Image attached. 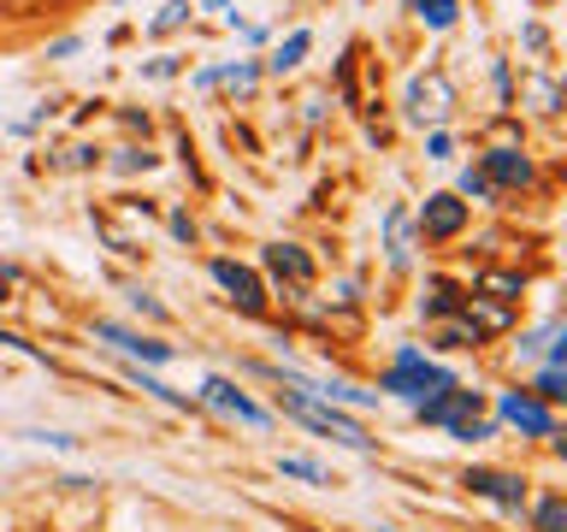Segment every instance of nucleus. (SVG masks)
<instances>
[{"mask_svg":"<svg viewBox=\"0 0 567 532\" xmlns=\"http://www.w3.org/2000/svg\"><path fill=\"white\" fill-rule=\"evenodd\" d=\"M461 107V95H455V83L443 65H426V72L408 77V90H402V113H408V125H420V131H443V118H455Z\"/></svg>","mask_w":567,"mask_h":532,"instance_id":"obj_1","label":"nucleus"},{"mask_svg":"<svg viewBox=\"0 0 567 532\" xmlns=\"http://www.w3.org/2000/svg\"><path fill=\"white\" fill-rule=\"evenodd\" d=\"M461 379L450 367H438V362H426L420 350H397V367L378 379V390H390V397H402V403H432V397H443V390H455Z\"/></svg>","mask_w":567,"mask_h":532,"instance_id":"obj_2","label":"nucleus"},{"mask_svg":"<svg viewBox=\"0 0 567 532\" xmlns=\"http://www.w3.org/2000/svg\"><path fill=\"white\" fill-rule=\"evenodd\" d=\"M284 415H296L302 426H314V432L325 438H337V444H349V450H372V438H367V426H360L355 415H343L337 403H319V397H302V390H290L284 385Z\"/></svg>","mask_w":567,"mask_h":532,"instance_id":"obj_3","label":"nucleus"},{"mask_svg":"<svg viewBox=\"0 0 567 532\" xmlns=\"http://www.w3.org/2000/svg\"><path fill=\"white\" fill-rule=\"evenodd\" d=\"M468 201H461L455 190H438V196H426V208H420V237L426 243H450V237L468 231Z\"/></svg>","mask_w":567,"mask_h":532,"instance_id":"obj_4","label":"nucleus"},{"mask_svg":"<svg viewBox=\"0 0 567 532\" xmlns=\"http://www.w3.org/2000/svg\"><path fill=\"white\" fill-rule=\"evenodd\" d=\"M201 403H208V408H219V415H231V420H243V426H254V432H266V426H272V415H266V408L254 403L249 390H237L231 379H219V373H213L208 385H201Z\"/></svg>","mask_w":567,"mask_h":532,"instance_id":"obj_5","label":"nucleus"},{"mask_svg":"<svg viewBox=\"0 0 567 532\" xmlns=\"http://www.w3.org/2000/svg\"><path fill=\"white\" fill-rule=\"evenodd\" d=\"M479 171H485L491 190H526V184L538 178L532 160H526V148H508V143H496V148L479 154Z\"/></svg>","mask_w":567,"mask_h":532,"instance_id":"obj_6","label":"nucleus"},{"mask_svg":"<svg viewBox=\"0 0 567 532\" xmlns=\"http://www.w3.org/2000/svg\"><path fill=\"white\" fill-rule=\"evenodd\" d=\"M95 337H101V343H113L118 355H130V362H154V367L178 355L171 343H160V337H143V332H130V325H118V320H95Z\"/></svg>","mask_w":567,"mask_h":532,"instance_id":"obj_7","label":"nucleus"},{"mask_svg":"<svg viewBox=\"0 0 567 532\" xmlns=\"http://www.w3.org/2000/svg\"><path fill=\"white\" fill-rule=\"evenodd\" d=\"M208 272H213V284L225 290V296H231L237 307H243V314H261V307H266V284H261V272H254V267H237V261H213Z\"/></svg>","mask_w":567,"mask_h":532,"instance_id":"obj_8","label":"nucleus"},{"mask_svg":"<svg viewBox=\"0 0 567 532\" xmlns=\"http://www.w3.org/2000/svg\"><path fill=\"white\" fill-rule=\"evenodd\" d=\"M473 497H491L496 509H508V514H521L526 509V479L521 473H496V468H468V479H461Z\"/></svg>","mask_w":567,"mask_h":532,"instance_id":"obj_9","label":"nucleus"},{"mask_svg":"<svg viewBox=\"0 0 567 532\" xmlns=\"http://www.w3.org/2000/svg\"><path fill=\"white\" fill-rule=\"evenodd\" d=\"M496 415H503L508 426H521V432H532V438H549V432H556V415H549V408L532 397V390H503V397H496Z\"/></svg>","mask_w":567,"mask_h":532,"instance_id":"obj_10","label":"nucleus"},{"mask_svg":"<svg viewBox=\"0 0 567 532\" xmlns=\"http://www.w3.org/2000/svg\"><path fill=\"white\" fill-rule=\"evenodd\" d=\"M261 261H266L272 279L290 284V290H307V284H314V261H307L296 243H266V249H261Z\"/></svg>","mask_w":567,"mask_h":532,"instance_id":"obj_11","label":"nucleus"},{"mask_svg":"<svg viewBox=\"0 0 567 532\" xmlns=\"http://www.w3.org/2000/svg\"><path fill=\"white\" fill-rule=\"evenodd\" d=\"M468 302H473V290H461L455 279H432V296L420 302V314L426 320H461V314H468Z\"/></svg>","mask_w":567,"mask_h":532,"instance_id":"obj_12","label":"nucleus"},{"mask_svg":"<svg viewBox=\"0 0 567 532\" xmlns=\"http://www.w3.org/2000/svg\"><path fill=\"white\" fill-rule=\"evenodd\" d=\"M521 101L532 113H544V118H556L561 107H567V90L556 77H544V72H532V77H521Z\"/></svg>","mask_w":567,"mask_h":532,"instance_id":"obj_13","label":"nucleus"},{"mask_svg":"<svg viewBox=\"0 0 567 532\" xmlns=\"http://www.w3.org/2000/svg\"><path fill=\"white\" fill-rule=\"evenodd\" d=\"M385 249H390V267H408V261H414V231H408V208H385Z\"/></svg>","mask_w":567,"mask_h":532,"instance_id":"obj_14","label":"nucleus"},{"mask_svg":"<svg viewBox=\"0 0 567 532\" xmlns=\"http://www.w3.org/2000/svg\"><path fill=\"white\" fill-rule=\"evenodd\" d=\"M307 54H314V30H290V36L272 48V60H266V65H272V72H296Z\"/></svg>","mask_w":567,"mask_h":532,"instance_id":"obj_15","label":"nucleus"},{"mask_svg":"<svg viewBox=\"0 0 567 532\" xmlns=\"http://www.w3.org/2000/svg\"><path fill=\"white\" fill-rule=\"evenodd\" d=\"M414 19H420L426 30H438V36H443V30H455V19H461V0H420Z\"/></svg>","mask_w":567,"mask_h":532,"instance_id":"obj_16","label":"nucleus"},{"mask_svg":"<svg viewBox=\"0 0 567 532\" xmlns=\"http://www.w3.org/2000/svg\"><path fill=\"white\" fill-rule=\"evenodd\" d=\"M438 343H443V350H479V343H485V332H479V325L461 314V320H443Z\"/></svg>","mask_w":567,"mask_h":532,"instance_id":"obj_17","label":"nucleus"},{"mask_svg":"<svg viewBox=\"0 0 567 532\" xmlns=\"http://www.w3.org/2000/svg\"><path fill=\"white\" fill-rule=\"evenodd\" d=\"M130 379L143 385V390H148L154 403H166V408H183V415H189V408H196V397H183V390H171V385H160V379H154V373H143V367H130Z\"/></svg>","mask_w":567,"mask_h":532,"instance_id":"obj_18","label":"nucleus"},{"mask_svg":"<svg viewBox=\"0 0 567 532\" xmlns=\"http://www.w3.org/2000/svg\"><path fill=\"white\" fill-rule=\"evenodd\" d=\"M279 473L284 479H307V486H337V479L325 473L319 461H307V456H279Z\"/></svg>","mask_w":567,"mask_h":532,"instance_id":"obj_19","label":"nucleus"},{"mask_svg":"<svg viewBox=\"0 0 567 532\" xmlns=\"http://www.w3.org/2000/svg\"><path fill=\"white\" fill-rule=\"evenodd\" d=\"M532 532H567V497H544L532 509Z\"/></svg>","mask_w":567,"mask_h":532,"instance_id":"obj_20","label":"nucleus"},{"mask_svg":"<svg viewBox=\"0 0 567 532\" xmlns=\"http://www.w3.org/2000/svg\"><path fill=\"white\" fill-rule=\"evenodd\" d=\"M455 196H461V201H491L496 190L485 184V171H479V166H461V178H455Z\"/></svg>","mask_w":567,"mask_h":532,"instance_id":"obj_21","label":"nucleus"},{"mask_svg":"<svg viewBox=\"0 0 567 532\" xmlns=\"http://www.w3.org/2000/svg\"><path fill=\"white\" fill-rule=\"evenodd\" d=\"M178 24H189V0H166L160 19L148 24V36H166V30H178Z\"/></svg>","mask_w":567,"mask_h":532,"instance_id":"obj_22","label":"nucleus"},{"mask_svg":"<svg viewBox=\"0 0 567 532\" xmlns=\"http://www.w3.org/2000/svg\"><path fill=\"white\" fill-rule=\"evenodd\" d=\"M538 397L544 403H567V367H544L538 373Z\"/></svg>","mask_w":567,"mask_h":532,"instance_id":"obj_23","label":"nucleus"},{"mask_svg":"<svg viewBox=\"0 0 567 532\" xmlns=\"http://www.w3.org/2000/svg\"><path fill=\"white\" fill-rule=\"evenodd\" d=\"M113 171H125V178H130V171H154V154L148 148H118L113 154Z\"/></svg>","mask_w":567,"mask_h":532,"instance_id":"obj_24","label":"nucleus"},{"mask_svg":"<svg viewBox=\"0 0 567 532\" xmlns=\"http://www.w3.org/2000/svg\"><path fill=\"white\" fill-rule=\"evenodd\" d=\"M426 160H455V131H426Z\"/></svg>","mask_w":567,"mask_h":532,"instance_id":"obj_25","label":"nucleus"},{"mask_svg":"<svg viewBox=\"0 0 567 532\" xmlns=\"http://www.w3.org/2000/svg\"><path fill=\"white\" fill-rule=\"evenodd\" d=\"M443 432H450V438H461V444H479V438H491V420H455V426H443Z\"/></svg>","mask_w":567,"mask_h":532,"instance_id":"obj_26","label":"nucleus"},{"mask_svg":"<svg viewBox=\"0 0 567 532\" xmlns=\"http://www.w3.org/2000/svg\"><path fill=\"white\" fill-rule=\"evenodd\" d=\"M479 290H496V302H514V296H521V279H508V272H491V279H479Z\"/></svg>","mask_w":567,"mask_h":532,"instance_id":"obj_27","label":"nucleus"},{"mask_svg":"<svg viewBox=\"0 0 567 532\" xmlns=\"http://www.w3.org/2000/svg\"><path fill=\"white\" fill-rule=\"evenodd\" d=\"M491 83H496V101H514V72H508V60H496V72H491Z\"/></svg>","mask_w":567,"mask_h":532,"instance_id":"obj_28","label":"nucleus"},{"mask_svg":"<svg viewBox=\"0 0 567 532\" xmlns=\"http://www.w3.org/2000/svg\"><path fill=\"white\" fill-rule=\"evenodd\" d=\"M521 42H526V54H549V30H544V24H526Z\"/></svg>","mask_w":567,"mask_h":532,"instance_id":"obj_29","label":"nucleus"},{"mask_svg":"<svg viewBox=\"0 0 567 532\" xmlns=\"http://www.w3.org/2000/svg\"><path fill=\"white\" fill-rule=\"evenodd\" d=\"M130 307H136V314H148V320H166V307L154 302L148 290H130Z\"/></svg>","mask_w":567,"mask_h":532,"instance_id":"obj_30","label":"nucleus"},{"mask_svg":"<svg viewBox=\"0 0 567 532\" xmlns=\"http://www.w3.org/2000/svg\"><path fill=\"white\" fill-rule=\"evenodd\" d=\"M171 237H178V243H196V219H189V213H171Z\"/></svg>","mask_w":567,"mask_h":532,"instance_id":"obj_31","label":"nucleus"},{"mask_svg":"<svg viewBox=\"0 0 567 532\" xmlns=\"http://www.w3.org/2000/svg\"><path fill=\"white\" fill-rule=\"evenodd\" d=\"M65 54H77V36H60V42H48V60H65Z\"/></svg>","mask_w":567,"mask_h":532,"instance_id":"obj_32","label":"nucleus"},{"mask_svg":"<svg viewBox=\"0 0 567 532\" xmlns=\"http://www.w3.org/2000/svg\"><path fill=\"white\" fill-rule=\"evenodd\" d=\"M549 367H567V332H561V343L549 350Z\"/></svg>","mask_w":567,"mask_h":532,"instance_id":"obj_33","label":"nucleus"},{"mask_svg":"<svg viewBox=\"0 0 567 532\" xmlns=\"http://www.w3.org/2000/svg\"><path fill=\"white\" fill-rule=\"evenodd\" d=\"M549 438H556V456L567 461V426H556V432H549Z\"/></svg>","mask_w":567,"mask_h":532,"instance_id":"obj_34","label":"nucleus"},{"mask_svg":"<svg viewBox=\"0 0 567 532\" xmlns=\"http://www.w3.org/2000/svg\"><path fill=\"white\" fill-rule=\"evenodd\" d=\"M0 7H36V0H0Z\"/></svg>","mask_w":567,"mask_h":532,"instance_id":"obj_35","label":"nucleus"},{"mask_svg":"<svg viewBox=\"0 0 567 532\" xmlns=\"http://www.w3.org/2000/svg\"><path fill=\"white\" fill-rule=\"evenodd\" d=\"M208 7H219V12H225V7H231V0H208Z\"/></svg>","mask_w":567,"mask_h":532,"instance_id":"obj_36","label":"nucleus"},{"mask_svg":"<svg viewBox=\"0 0 567 532\" xmlns=\"http://www.w3.org/2000/svg\"><path fill=\"white\" fill-rule=\"evenodd\" d=\"M402 7H408V12H420V0H402Z\"/></svg>","mask_w":567,"mask_h":532,"instance_id":"obj_37","label":"nucleus"},{"mask_svg":"<svg viewBox=\"0 0 567 532\" xmlns=\"http://www.w3.org/2000/svg\"><path fill=\"white\" fill-rule=\"evenodd\" d=\"M118 7H125V0H118Z\"/></svg>","mask_w":567,"mask_h":532,"instance_id":"obj_38","label":"nucleus"}]
</instances>
